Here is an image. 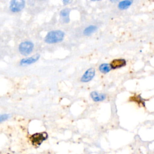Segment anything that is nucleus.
Returning <instances> with one entry per match:
<instances>
[{
    "mask_svg": "<svg viewBox=\"0 0 154 154\" xmlns=\"http://www.w3.org/2000/svg\"><path fill=\"white\" fill-rule=\"evenodd\" d=\"M65 34L61 30H54L49 31L45 37V42L48 44H55L63 40Z\"/></svg>",
    "mask_w": 154,
    "mask_h": 154,
    "instance_id": "f257e3e1",
    "label": "nucleus"
},
{
    "mask_svg": "<svg viewBox=\"0 0 154 154\" xmlns=\"http://www.w3.org/2000/svg\"><path fill=\"white\" fill-rule=\"evenodd\" d=\"M48 135L46 132H38L32 134L30 137V140L34 146L37 147L48 138Z\"/></svg>",
    "mask_w": 154,
    "mask_h": 154,
    "instance_id": "f03ea898",
    "label": "nucleus"
},
{
    "mask_svg": "<svg viewBox=\"0 0 154 154\" xmlns=\"http://www.w3.org/2000/svg\"><path fill=\"white\" fill-rule=\"evenodd\" d=\"M19 51L22 55L27 56L29 55L34 49V44L29 41H25L19 45Z\"/></svg>",
    "mask_w": 154,
    "mask_h": 154,
    "instance_id": "7ed1b4c3",
    "label": "nucleus"
},
{
    "mask_svg": "<svg viewBox=\"0 0 154 154\" xmlns=\"http://www.w3.org/2000/svg\"><path fill=\"white\" fill-rule=\"evenodd\" d=\"M25 6V1L23 0H13L11 1L9 5V8L13 13H18L22 11Z\"/></svg>",
    "mask_w": 154,
    "mask_h": 154,
    "instance_id": "20e7f679",
    "label": "nucleus"
},
{
    "mask_svg": "<svg viewBox=\"0 0 154 154\" xmlns=\"http://www.w3.org/2000/svg\"><path fill=\"white\" fill-rule=\"evenodd\" d=\"M95 72V69L93 67L87 69L81 76V81L82 82H88L91 81L94 77Z\"/></svg>",
    "mask_w": 154,
    "mask_h": 154,
    "instance_id": "39448f33",
    "label": "nucleus"
},
{
    "mask_svg": "<svg viewBox=\"0 0 154 154\" xmlns=\"http://www.w3.org/2000/svg\"><path fill=\"white\" fill-rule=\"evenodd\" d=\"M39 58H40L39 54H36V55H34L31 57L24 58L20 60V65L22 66H25L32 64L35 63L36 61H37L39 59Z\"/></svg>",
    "mask_w": 154,
    "mask_h": 154,
    "instance_id": "423d86ee",
    "label": "nucleus"
},
{
    "mask_svg": "<svg viewBox=\"0 0 154 154\" xmlns=\"http://www.w3.org/2000/svg\"><path fill=\"white\" fill-rule=\"evenodd\" d=\"M129 101L131 102L135 103L140 107H145V100L143 99L140 94H134L129 97Z\"/></svg>",
    "mask_w": 154,
    "mask_h": 154,
    "instance_id": "0eeeda50",
    "label": "nucleus"
},
{
    "mask_svg": "<svg viewBox=\"0 0 154 154\" xmlns=\"http://www.w3.org/2000/svg\"><path fill=\"white\" fill-rule=\"evenodd\" d=\"M109 65L111 69H119L126 65V61L123 58H116L112 60Z\"/></svg>",
    "mask_w": 154,
    "mask_h": 154,
    "instance_id": "6e6552de",
    "label": "nucleus"
},
{
    "mask_svg": "<svg viewBox=\"0 0 154 154\" xmlns=\"http://www.w3.org/2000/svg\"><path fill=\"white\" fill-rule=\"evenodd\" d=\"M90 97L94 102H101L106 99V95L103 93H98L96 91H93L90 93Z\"/></svg>",
    "mask_w": 154,
    "mask_h": 154,
    "instance_id": "1a4fd4ad",
    "label": "nucleus"
},
{
    "mask_svg": "<svg viewBox=\"0 0 154 154\" xmlns=\"http://www.w3.org/2000/svg\"><path fill=\"white\" fill-rule=\"evenodd\" d=\"M70 12V9L69 8H64L60 11V14L62 19L65 23H69L70 21L69 14Z\"/></svg>",
    "mask_w": 154,
    "mask_h": 154,
    "instance_id": "9d476101",
    "label": "nucleus"
},
{
    "mask_svg": "<svg viewBox=\"0 0 154 154\" xmlns=\"http://www.w3.org/2000/svg\"><path fill=\"white\" fill-rule=\"evenodd\" d=\"M132 3V1L125 0L120 1L118 4V7L120 10H126L128 8Z\"/></svg>",
    "mask_w": 154,
    "mask_h": 154,
    "instance_id": "9b49d317",
    "label": "nucleus"
},
{
    "mask_svg": "<svg viewBox=\"0 0 154 154\" xmlns=\"http://www.w3.org/2000/svg\"><path fill=\"white\" fill-rule=\"evenodd\" d=\"M99 70L101 73L106 74L110 72V70H111V68L110 67L109 64L102 63L99 66Z\"/></svg>",
    "mask_w": 154,
    "mask_h": 154,
    "instance_id": "f8f14e48",
    "label": "nucleus"
},
{
    "mask_svg": "<svg viewBox=\"0 0 154 154\" xmlns=\"http://www.w3.org/2000/svg\"><path fill=\"white\" fill-rule=\"evenodd\" d=\"M97 29V26L94 25H91L88 26L87 27H86L83 33L84 35H90L91 34H93V32H94Z\"/></svg>",
    "mask_w": 154,
    "mask_h": 154,
    "instance_id": "ddd939ff",
    "label": "nucleus"
},
{
    "mask_svg": "<svg viewBox=\"0 0 154 154\" xmlns=\"http://www.w3.org/2000/svg\"><path fill=\"white\" fill-rule=\"evenodd\" d=\"M10 117V115H9V114H0V122H4L5 120H7Z\"/></svg>",
    "mask_w": 154,
    "mask_h": 154,
    "instance_id": "4468645a",
    "label": "nucleus"
},
{
    "mask_svg": "<svg viewBox=\"0 0 154 154\" xmlns=\"http://www.w3.org/2000/svg\"><path fill=\"white\" fill-rule=\"evenodd\" d=\"M72 2V1H69V0H64L63 1V3L64 5H67L68 4H70Z\"/></svg>",
    "mask_w": 154,
    "mask_h": 154,
    "instance_id": "2eb2a0df",
    "label": "nucleus"
}]
</instances>
